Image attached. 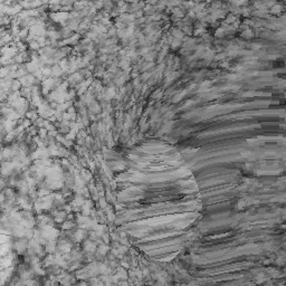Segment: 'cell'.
I'll return each instance as SVG.
<instances>
[{"mask_svg": "<svg viewBox=\"0 0 286 286\" xmlns=\"http://www.w3.org/2000/svg\"><path fill=\"white\" fill-rule=\"evenodd\" d=\"M284 9H285V7H284L283 3H282V2H276L274 6H272L271 8L268 9V12H269V14H272V15L280 16V14L284 11Z\"/></svg>", "mask_w": 286, "mask_h": 286, "instance_id": "6da1fadb", "label": "cell"}, {"mask_svg": "<svg viewBox=\"0 0 286 286\" xmlns=\"http://www.w3.org/2000/svg\"><path fill=\"white\" fill-rule=\"evenodd\" d=\"M19 95L25 99H30L33 96V92H31V86H22L19 90Z\"/></svg>", "mask_w": 286, "mask_h": 286, "instance_id": "7a4b0ae2", "label": "cell"}, {"mask_svg": "<svg viewBox=\"0 0 286 286\" xmlns=\"http://www.w3.org/2000/svg\"><path fill=\"white\" fill-rule=\"evenodd\" d=\"M22 87V84L19 79H15L11 81V84H10V88H11L12 92H19V90Z\"/></svg>", "mask_w": 286, "mask_h": 286, "instance_id": "3957f363", "label": "cell"}, {"mask_svg": "<svg viewBox=\"0 0 286 286\" xmlns=\"http://www.w3.org/2000/svg\"><path fill=\"white\" fill-rule=\"evenodd\" d=\"M142 11H143L144 16H151V15H153L157 10H155V7H154L153 5H149V3H147Z\"/></svg>", "mask_w": 286, "mask_h": 286, "instance_id": "277c9868", "label": "cell"}, {"mask_svg": "<svg viewBox=\"0 0 286 286\" xmlns=\"http://www.w3.org/2000/svg\"><path fill=\"white\" fill-rule=\"evenodd\" d=\"M238 19V17H236L234 14H232V12H228L227 14V16L225 17V22L228 25H232L234 21H236Z\"/></svg>", "mask_w": 286, "mask_h": 286, "instance_id": "5b68a950", "label": "cell"}, {"mask_svg": "<svg viewBox=\"0 0 286 286\" xmlns=\"http://www.w3.org/2000/svg\"><path fill=\"white\" fill-rule=\"evenodd\" d=\"M84 5L81 2V1H74V3H73V10H75V11H79V10H82L83 8H84Z\"/></svg>", "mask_w": 286, "mask_h": 286, "instance_id": "8992f818", "label": "cell"}, {"mask_svg": "<svg viewBox=\"0 0 286 286\" xmlns=\"http://www.w3.org/2000/svg\"><path fill=\"white\" fill-rule=\"evenodd\" d=\"M144 1L147 3H149V5H153V6H154V5H155V3L159 1V0H144Z\"/></svg>", "mask_w": 286, "mask_h": 286, "instance_id": "52a82bcc", "label": "cell"}]
</instances>
